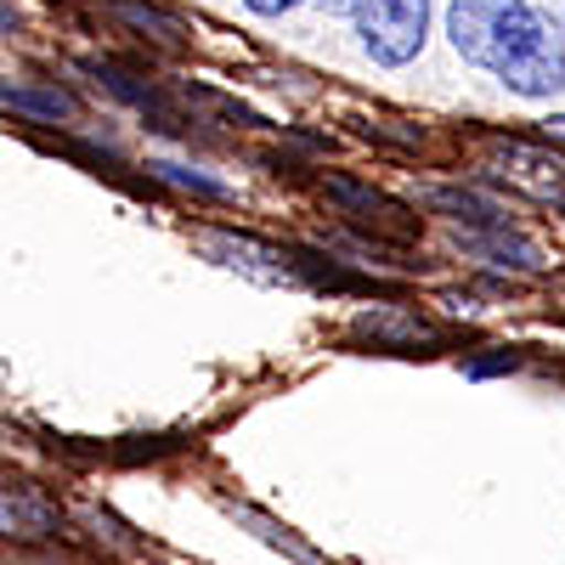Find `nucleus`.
Returning a JSON list of instances; mask_svg holds the SVG:
<instances>
[{
	"label": "nucleus",
	"mask_w": 565,
	"mask_h": 565,
	"mask_svg": "<svg viewBox=\"0 0 565 565\" xmlns=\"http://www.w3.org/2000/svg\"><path fill=\"white\" fill-rule=\"evenodd\" d=\"M447 40L463 63L498 74L514 97L565 90V29H554L532 0H452Z\"/></svg>",
	"instance_id": "1"
},
{
	"label": "nucleus",
	"mask_w": 565,
	"mask_h": 565,
	"mask_svg": "<svg viewBox=\"0 0 565 565\" xmlns=\"http://www.w3.org/2000/svg\"><path fill=\"white\" fill-rule=\"evenodd\" d=\"M356 34H362V52L380 68H402L430 40V0H362Z\"/></svg>",
	"instance_id": "2"
},
{
	"label": "nucleus",
	"mask_w": 565,
	"mask_h": 565,
	"mask_svg": "<svg viewBox=\"0 0 565 565\" xmlns=\"http://www.w3.org/2000/svg\"><path fill=\"white\" fill-rule=\"evenodd\" d=\"M221 271H238L249 282H295V260L277 244H260L249 232H199L193 238Z\"/></svg>",
	"instance_id": "3"
},
{
	"label": "nucleus",
	"mask_w": 565,
	"mask_h": 565,
	"mask_svg": "<svg viewBox=\"0 0 565 565\" xmlns=\"http://www.w3.org/2000/svg\"><path fill=\"white\" fill-rule=\"evenodd\" d=\"M351 334L385 345V351H413V345H436L441 328L430 317H418V311H402V306H373V311H356Z\"/></svg>",
	"instance_id": "4"
},
{
	"label": "nucleus",
	"mask_w": 565,
	"mask_h": 565,
	"mask_svg": "<svg viewBox=\"0 0 565 565\" xmlns=\"http://www.w3.org/2000/svg\"><path fill=\"white\" fill-rule=\"evenodd\" d=\"M498 175L514 181L532 199H559L565 193V159L543 153V148H526V141H509V148L498 153Z\"/></svg>",
	"instance_id": "5"
},
{
	"label": "nucleus",
	"mask_w": 565,
	"mask_h": 565,
	"mask_svg": "<svg viewBox=\"0 0 565 565\" xmlns=\"http://www.w3.org/2000/svg\"><path fill=\"white\" fill-rule=\"evenodd\" d=\"M63 514L52 498H40L34 487H0V537H23V543H40V537H57Z\"/></svg>",
	"instance_id": "6"
},
{
	"label": "nucleus",
	"mask_w": 565,
	"mask_h": 565,
	"mask_svg": "<svg viewBox=\"0 0 565 565\" xmlns=\"http://www.w3.org/2000/svg\"><path fill=\"white\" fill-rule=\"evenodd\" d=\"M463 249H476V255H498L492 266H514V271H543V249L532 238H521V232H509V221L498 226H476L463 238Z\"/></svg>",
	"instance_id": "7"
},
{
	"label": "nucleus",
	"mask_w": 565,
	"mask_h": 565,
	"mask_svg": "<svg viewBox=\"0 0 565 565\" xmlns=\"http://www.w3.org/2000/svg\"><path fill=\"white\" fill-rule=\"evenodd\" d=\"M0 103L29 114V119H74V97L57 90V85H18V79L7 85L0 79Z\"/></svg>",
	"instance_id": "8"
},
{
	"label": "nucleus",
	"mask_w": 565,
	"mask_h": 565,
	"mask_svg": "<svg viewBox=\"0 0 565 565\" xmlns=\"http://www.w3.org/2000/svg\"><path fill=\"white\" fill-rule=\"evenodd\" d=\"M430 210H441V215H452V221H469V226H498V221H503V210H498L492 199L463 193V186H436Z\"/></svg>",
	"instance_id": "9"
},
{
	"label": "nucleus",
	"mask_w": 565,
	"mask_h": 565,
	"mask_svg": "<svg viewBox=\"0 0 565 565\" xmlns=\"http://www.w3.org/2000/svg\"><path fill=\"white\" fill-rule=\"evenodd\" d=\"M119 18H125V23H136L141 34L164 40V45H186V23H181V18H170V12H159V7H141V0H119Z\"/></svg>",
	"instance_id": "10"
},
{
	"label": "nucleus",
	"mask_w": 565,
	"mask_h": 565,
	"mask_svg": "<svg viewBox=\"0 0 565 565\" xmlns=\"http://www.w3.org/2000/svg\"><path fill=\"white\" fill-rule=\"evenodd\" d=\"M328 193H334L340 204H351V210H362V215H373V221H396V226H407L402 210H396L385 193H367V186H356V181H328Z\"/></svg>",
	"instance_id": "11"
},
{
	"label": "nucleus",
	"mask_w": 565,
	"mask_h": 565,
	"mask_svg": "<svg viewBox=\"0 0 565 565\" xmlns=\"http://www.w3.org/2000/svg\"><path fill=\"white\" fill-rule=\"evenodd\" d=\"M153 175L159 181H170V186H181V193H199V199H232V186L226 181H215V175H204V170H186V164H153Z\"/></svg>",
	"instance_id": "12"
},
{
	"label": "nucleus",
	"mask_w": 565,
	"mask_h": 565,
	"mask_svg": "<svg viewBox=\"0 0 565 565\" xmlns=\"http://www.w3.org/2000/svg\"><path fill=\"white\" fill-rule=\"evenodd\" d=\"M244 7H249L255 18H282V12H295L300 0H244Z\"/></svg>",
	"instance_id": "13"
},
{
	"label": "nucleus",
	"mask_w": 565,
	"mask_h": 565,
	"mask_svg": "<svg viewBox=\"0 0 565 565\" xmlns=\"http://www.w3.org/2000/svg\"><path fill=\"white\" fill-rule=\"evenodd\" d=\"M317 7H322L328 18H356V7H362V0H317Z\"/></svg>",
	"instance_id": "14"
},
{
	"label": "nucleus",
	"mask_w": 565,
	"mask_h": 565,
	"mask_svg": "<svg viewBox=\"0 0 565 565\" xmlns=\"http://www.w3.org/2000/svg\"><path fill=\"white\" fill-rule=\"evenodd\" d=\"M543 130H548V141H554V136L565 141V114H554V119H543Z\"/></svg>",
	"instance_id": "15"
}]
</instances>
